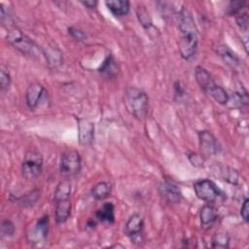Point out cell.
Returning <instances> with one entry per match:
<instances>
[{
  "label": "cell",
  "instance_id": "obj_1",
  "mask_svg": "<svg viewBox=\"0 0 249 249\" xmlns=\"http://www.w3.org/2000/svg\"><path fill=\"white\" fill-rule=\"evenodd\" d=\"M178 23L181 32L178 48L181 56L184 59H190L197 48V30L192 15L188 10L182 9L178 14Z\"/></svg>",
  "mask_w": 249,
  "mask_h": 249
},
{
  "label": "cell",
  "instance_id": "obj_2",
  "mask_svg": "<svg viewBox=\"0 0 249 249\" xmlns=\"http://www.w3.org/2000/svg\"><path fill=\"white\" fill-rule=\"evenodd\" d=\"M125 100L128 111L137 119H142L148 109V95L140 89L129 87L125 90Z\"/></svg>",
  "mask_w": 249,
  "mask_h": 249
},
{
  "label": "cell",
  "instance_id": "obj_3",
  "mask_svg": "<svg viewBox=\"0 0 249 249\" xmlns=\"http://www.w3.org/2000/svg\"><path fill=\"white\" fill-rule=\"evenodd\" d=\"M7 41L15 49L28 55H33L36 53L37 45L20 29L17 27L9 28L7 32Z\"/></svg>",
  "mask_w": 249,
  "mask_h": 249
},
{
  "label": "cell",
  "instance_id": "obj_4",
  "mask_svg": "<svg viewBox=\"0 0 249 249\" xmlns=\"http://www.w3.org/2000/svg\"><path fill=\"white\" fill-rule=\"evenodd\" d=\"M194 190L196 196L207 203H214L224 197L223 192L216 184L209 179H200L194 183Z\"/></svg>",
  "mask_w": 249,
  "mask_h": 249
},
{
  "label": "cell",
  "instance_id": "obj_5",
  "mask_svg": "<svg viewBox=\"0 0 249 249\" xmlns=\"http://www.w3.org/2000/svg\"><path fill=\"white\" fill-rule=\"evenodd\" d=\"M43 167L42 155L37 151H28L21 163V173L26 180L37 178Z\"/></svg>",
  "mask_w": 249,
  "mask_h": 249
},
{
  "label": "cell",
  "instance_id": "obj_6",
  "mask_svg": "<svg viewBox=\"0 0 249 249\" xmlns=\"http://www.w3.org/2000/svg\"><path fill=\"white\" fill-rule=\"evenodd\" d=\"M82 160L81 156L76 150L68 149L63 152L60 160L59 170L65 176H75L81 170Z\"/></svg>",
  "mask_w": 249,
  "mask_h": 249
},
{
  "label": "cell",
  "instance_id": "obj_7",
  "mask_svg": "<svg viewBox=\"0 0 249 249\" xmlns=\"http://www.w3.org/2000/svg\"><path fill=\"white\" fill-rule=\"evenodd\" d=\"M49 232V216L44 215L39 218L34 225L27 231V240L32 244H39L44 242Z\"/></svg>",
  "mask_w": 249,
  "mask_h": 249
},
{
  "label": "cell",
  "instance_id": "obj_8",
  "mask_svg": "<svg viewBox=\"0 0 249 249\" xmlns=\"http://www.w3.org/2000/svg\"><path fill=\"white\" fill-rule=\"evenodd\" d=\"M198 142L202 156H214L221 151V146L218 140L208 130H201L198 132Z\"/></svg>",
  "mask_w": 249,
  "mask_h": 249
},
{
  "label": "cell",
  "instance_id": "obj_9",
  "mask_svg": "<svg viewBox=\"0 0 249 249\" xmlns=\"http://www.w3.org/2000/svg\"><path fill=\"white\" fill-rule=\"evenodd\" d=\"M144 227L143 218L139 214H132L124 225V233L133 241L141 240V234Z\"/></svg>",
  "mask_w": 249,
  "mask_h": 249
},
{
  "label": "cell",
  "instance_id": "obj_10",
  "mask_svg": "<svg viewBox=\"0 0 249 249\" xmlns=\"http://www.w3.org/2000/svg\"><path fill=\"white\" fill-rule=\"evenodd\" d=\"M160 195L171 203H178L182 198V193L179 186L170 179H164L160 187Z\"/></svg>",
  "mask_w": 249,
  "mask_h": 249
},
{
  "label": "cell",
  "instance_id": "obj_11",
  "mask_svg": "<svg viewBox=\"0 0 249 249\" xmlns=\"http://www.w3.org/2000/svg\"><path fill=\"white\" fill-rule=\"evenodd\" d=\"M195 77H196V81L198 84V86L200 87V89L209 95L211 94V92L218 86L215 83V81L213 80L210 73L201 66H196V67Z\"/></svg>",
  "mask_w": 249,
  "mask_h": 249
},
{
  "label": "cell",
  "instance_id": "obj_12",
  "mask_svg": "<svg viewBox=\"0 0 249 249\" xmlns=\"http://www.w3.org/2000/svg\"><path fill=\"white\" fill-rule=\"evenodd\" d=\"M94 138V125L86 119L78 120V139L83 146L90 145Z\"/></svg>",
  "mask_w": 249,
  "mask_h": 249
},
{
  "label": "cell",
  "instance_id": "obj_13",
  "mask_svg": "<svg viewBox=\"0 0 249 249\" xmlns=\"http://www.w3.org/2000/svg\"><path fill=\"white\" fill-rule=\"evenodd\" d=\"M46 93L45 88L39 83H32L28 86L25 93L26 105L29 109L34 110L38 107L41 99Z\"/></svg>",
  "mask_w": 249,
  "mask_h": 249
},
{
  "label": "cell",
  "instance_id": "obj_14",
  "mask_svg": "<svg viewBox=\"0 0 249 249\" xmlns=\"http://www.w3.org/2000/svg\"><path fill=\"white\" fill-rule=\"evenodd\" d=\"M199 219L201 227L208 229L212 227L218 220V212L211 204L204 205L199 212Z\"/></svg>",
  "mask_w": 249,
  "mask_h": 249
},
{
  "label": "cell",
  "instance_id": "obj_15",
  "mask_svg": "<svg viewBox=\"0 0 249 249\" xmlns=\"http://www.w3.org/2000/svg\"><path fill=\"white\" fill-rule=\"evenodd\" d=\"M216 53L222 58L224 63L232 69L236 68L240 64L239 57L228 46L221 45L217 47Z\"/></svg>",
  "mask_w": 249,
  "mask_h": 249
},
{
  "label": "cell",
  "instance_id": "obj_16",
  "mask_svg": "<svg viewBox=\"0 0 249 249\" xmlns=\"http://www.w3.org/2000/svg\"><path fill=\"white\" fill-rule=\"evenodd\" d=\"M55 209H54V218L57 224H62L67 221L71 214V201L70 198L62 199L59 201L54 202Z\"/></svg>",
  "mask_w": 249,
  "mask_h": 249
},
{
  "label": "cell",
  "instance_id": "obj_17",
  "mask_svg": "<svg viewBox=\"0 0 249 249\" xmlns=\"http://www.w3.org/2000/svg\"><path fill=\"white\" fill-rule=\"evenodd\" d=\"M115 207L112 202L104 203L94 214V219L98 222L112 224L115 221Z\"/></svg>",
  "mask_w": 249,
  "mask_h": 249
},
{
  "label": "cell",
  "instance_id": "obj_18",
  "mask_svg": "<svg viewBox=\"0 0 249 249\" xmlns=\"http://www.w3.org/2000/svg\"><path fill=\"white\" fill-rule=\"evenodd\" d=\"M109 11L115 17H124L129 12V2L127 0H109L105 2Z\"/></svg>",
  "mask_w": 249,
  "mask_h": 249
},
{
  "label": "cell",
  "instance_id": "obj_19",
  "mask_svg": "<svg viewBox=\"0 0 249 249\" xmlns=\"http://www.w3.org/2000/svg\"><path fill=\"white\" fill-rule=\"evenodd\" d=\"M217 175L222 178V180L227 181L231 184H237L238 182V172L228 165H217L216 170Z\"/></svg>",
  "mask_w": 249,
  "mask_h": 249
},
{
  "label": "cell",
  "instance_id": "obj_20",
  "mask_svg": "<svg viewBox=\"0 0 249 249\" xmlns=\"http://www.w3.org/2000/svg\"><path fill=\"white\" fill-rule=\"evenodd\" d=\"M43 53L50 66L56 67L62 63V53L56 47L48 46L43 50Z\"/></svg>",
  "mask_w": 249,
  "mask_h": 249
},
{
  "label": "cell",
  "instance_id": "obj_21",
  "mask_svg": "<svg viewBox=\"0 0 249 249\" xmlns=\"http://www.w3.org/2000/svg\"><path fill=\"white\" fill-rule=\"evenodd\" d=\"M70 195H71V184L68 180H64L61 181L53 194V201H59L62 199H68L70 198Z\"/></svg>",
  "mask_w": 249,
  "mask_h": 249
},
{
  "label": "cell",
  "instance_id": "obj_22",
  "mask_svg": "<svg viewBox=\"0 0 249 249\" xmlns=\"http://www.w3.org/2000/svg\"><path fill=\"white\" fill-rule=\"evenodd\" d=\"M111 193V185L108 182H99L91 190V196L96 200L106 198Z\"/></svg>",
  "mask_w": 249,
  "mask_h": 249
},
{
  "label": "cell",
  "instance_id": "obj_23",
  "mask_svg": "<svg viewBox=\"0 0 249 249\" xmlns=\"http://www.w3.org/2000/svg\"><path fill=\"white\" fill-rule=\"evenodd\" d=\"M212 247L213 248H228L230 243V236L228 232L219 231L216 232L212 237Z\"/></svg>",
  "mask_w": 249,
  "mask_h": 249
},
{
  "label": "cell",
  "instance_id": "obj_24",
  "mask_svg": "<svg viewBox=\"0 0 249 249\" xmlns=\"http://www.w3.org/2000/svg\"><path fill=\"white\" fill-rule=\"evenodd\" d=\"M99 72L103 75H106V76H113L116 74L117 72V65L115 63V60L113 58L112 55H109L105 58V60L103 61L102 65L100 66L99 68Z\"/></svg>",
  "mask_w": 249,
  "mask_h": 249
},
{
  "label": "cell",
  "instance_id": "obj_25",
  "mask_svg": "<svg viewBox=\"0 0 249 249\" xmlns=\"http://www.w3.org/2000/svg\"><path fill=\"white\" fill-rule=\"evenodd\" d=\"M137 18L138 20L140 21V23L145 27V28H149L152 25V20L151 18L147 12V10L145 9V7H138L137 9Z\"/></svg>",
  "mask_w": 249,
  "mask_h": 249
},
{
  "label": "cell",
  "instance_id": "obj_26",
  "mask_svg": "<svg viewBox=\"0 0 249 249\" xmlns=\"http://www.w3.org/2000/svg\"><path fill=\"white\" fill-rule=\"evenodd\" d=\"M247 4L248 3L245 1H231L228 8L229 15L236 16L238 13L242 12L246 8Z\"/></svg>",
  "mask_w": 249,
  "mask_h": 249
},
{
  "label": "cell",
  "instance_id": "obj_27",
  "mask_svg": "<svg viewBox=\"0 0 249 249\" xmlns=\"http://www.w3.org/2000/svg\"><path fill=\"white\" fill-rule=\"evenodd\" d=\"M15 225L10 220H4L1 224V236L8 237L12 236L15 233Z\"/></svg>",
  "mask_w": 249,
  "mask_h": 249
},
{
  "label": "cell",
  "instance_id": "obj_28",
  "mask_svg": "<svg viewBox=\"0 0 249 249\" xmlns=\"http://www.w3.org/2000/svg\"><path fill=\"white\" fill-rule=\"evenodd\" d=\"M0 85H1V90L3 91L8 90L11 86V75L5 69H2L0 72Z\"/></svg>",
  "mask_w": 249,
  "mask_h": 249
},
{
  "label": "cell",
  "instance_id": "obj_29",
  "mask_svg": "<svg viewBox=\"0 0 249 249\" xmlns=\"http://www.w3.org/2000/svg\"><path fill=\"white\" fill-rule=\"evenodd\" d=\"M235 20H236V23L238 24V26L244 30V31H247L248 29V16H247V13H244V12H240L238 13L236 16H235Z\"/></svg>",
  "mask_w": 249,
  "mask_h": 249
},
{
  "label": "cell",
  "instance_id": "obj_30",
  "mask_svg": "<svg viewBox=\"0 0 249 249\" xmlns=\"http://www.w3.org/2000/svg\"><path fill=\"white\" fill-rule=\"evenodd\" d=\"M189 160L191 161V163L195 166H201L204 162V159L202 157V155H198L196 153H189L187 155Z\"/></svg>",
  "mask_w": 249,
  "mask_h": 249
},
{
  "label": "cell",
  "instance_id": "obj_31",
  "mask_svg": "<svg viewBox=\"0 0 249 249\" xmlns=\"http://www.w3.org/2000/svg\"><path fill=\"white\" fill-rule=\"evenodd\" d=\"M68 32L77 41H84L87 38L86 34L82 30H80V29H78L76 27H73V26L68 28Z\"/></svg>",
  "mask_w": 249,
  "mask_h": 249
},
{
  "label": "cell",
  "instance_id": "obj_32",
  "mask_svg": "<svg viewBox=\"0 0 249 249\" xmlns=\"http://www.w3.org/2000/svg\"><path fill=\"white\" fill-rule=\"evenodd\" d=\"M0 20L3 25L5 24L8 25L11 22V16L9 15L8 10H6L3 4L0 5Z\"/></svg>",
  "mask_w": 249,
  "mask_h": 249
},
{
  "label": "cell",
  "instance_id": "obj_33",
  "mask_svg": "<svg viewBox=\"0 0 249 249\" xmlns=\"http://www.w3.org/2000/svg\"><path fill=\"white\" fill-rule=\"evenodd\" d=\"M248 211H249V199L245 198L241 205V208H240V215L245 223H248V221H249Z\"/></svg>",
  "mask_w": 249,
  "mask_h": 249
},
{
  "label": "cell",
  "instance_id": "obj_34",
  "mask_svg": "<svg viewBox=\"0 0 249 249\" xmlns=\"http://www.w3.org/2000/svg\"><path fill=\"white\" fill-rule=\"evenodd\" d=\"M81 3L88 9H90V10H93L96 8L97 6V1L95 0H86V1H81Z\"/></svg>",
  "mask_w": 249,
  "mask_h": 249
}]
</instances>
